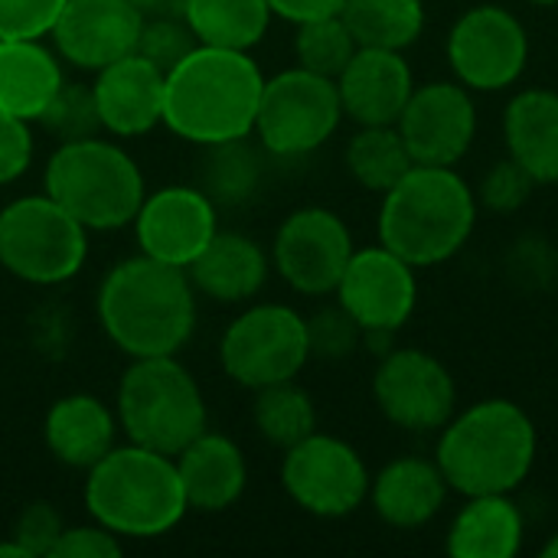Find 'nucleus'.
Listing matches in <instances>:
<instances>
[{
  "instance_id": "nucleus-1",
  "label": "nucleus",
  "mask_w": 558,
  "mask_h": 558,
  "mask_svg": "<svg viewBox=\"0 0 558 558\" xmlns=\"http://www.w3.org/2000/svg\"><path fill=\"white\" fill-rule=\"evenodd\" d=\"M95 307L105 337L131 360L177 356L196 330V288L186 268L144 252L105 275Z\"/></svg>"
},
{
  "instance_id": "nucleus-2",
  "label": "nucleus",
  "mask_w": 558,
  "mask_h": 558,
  "mask_svg": "<svg viewBox=\"0 0 558 558\" xmlns=\"http://www.w3.org/2000/svg\"><path fill=\"white\" fill-rule=\"evenodd\" d=\"M265 75L245 49L196 46L163 85V124L199 147L255 134Z\"/></svg>"
},
{
  "instance_id": "nucleus-3",
  "label": "nucleus",
  "mask_w": 558,
  "mask_h": 558,
  "mask_svg": "<svg viewBox=\"0 0 558 558\" xmlns=\"http://www.w3.org/2000/svg\"><path fill=\"white\" fill-rule=\"evenodd\" d=\"M539 432L530 412L510 399H484L448 418L435 461L461 497L513 494L536 468Z\"/></svg>"
},
{
  "instance_id": "nucleus-4",
  "label": "nucleus",
  "mask_w": 558,
  "mask_h": 558,
  "mask_svg": "<svg viewBox=\"0 0 558 558\" xmlns=\"http://www.w3.org/2000/svg\"><path fill=\"white\" fill-rule=\"evenodd\" d=\"M477 193L454 167L415 163L383 193L376 232L386 248L415 268L451 262L477 229Z\"/></svg>"
},
{
  "instance_id": "nucleus-5",
  "label": "nucleus",
  "mask_w": 558,
  "mask_h": 558,
  "mask_svg": "<svg viewBox=\"0 0 558 558\" xmlns=\"http://www.w3.org/2000/svg\"><path fill=\"white\" fill-rule=\"evenodd\" d=\"M85 507L95 523L121 539L167 536L190 510L177 461L134 441L111 448L88 468Z\"/></svg>"
},
{
  "instance_id": "nucleus-6",
  "label": "nucleus",
  "mask_w": 558,
  "mask_h": 558,
  "mask_svg": "<svg viewBox=\"0 0 558 558\" xmlns=\"http://www.w3.org/2000/svg\"><path fill=\"white\" fill-rule=\"evenodd\" d=\"M46 193L88 232H114L134 222L147 186L137 160L114 141H65L46 163Z\"/></svg>"
},
{
  "instance_id": "nucleus-7",
  "label": "nucleus",
  "mask_w": 558,
  "mask_h": 558,
  "mask_svg": "<svg viewBox=\"0 0 558 558\" xmlns=\"http://www.w3.org/2000/svg\"><path fill=\"white\" fill-rule=\"evenodd\" d=\"M118 425L134 445L177 458L206 432V399L177 356L131 360L118 383Z\"/></svg>"
},
{
  "instance_id": "nucleus-8",
  "label": "nucleus",
  "mask_w": 558,
  "mask_h": 558,
  "mask_svg": "<svg viewBox=\"0 0 558 558\" xmlns=\"http://www.w3.org/2000/svg\"><path fill=\"white\" fill-rule=\"evenodd\" d=\"M88 258V229L49 193L0 206V265L36 288L72 281Z\"/></svg>"
},
{
  "instance_id": "nucleus-9",
  "label": "nucleus",
  "mask_w": 558,
  "mask_h": 558,
  "mask_svg": "<svg viewBox=\"0 0 558 558\" xmlns=\"http://www.w3.org/2000/svg\"><path fill=\"white\" fill-rule=\"evenodd\" d=\"M343 121L337 78L301 65L265 78L255 134L275 157H304L324 147Z\"/></svg>"
},
{
  "instance_id": "nucleus-10",
  "label": "nucleus",
  "mask_w": 558,
  "mask_h": 558,
  "mask_svg": "<svg viewBox=\"0 0 558 558\" xmlns=\"http://www.w3.org/2000/svg\"><path fill=\"white\" fill-rule=\"evenodd\" d=\"M307 360V317L288 304H255L242 311L219 340L222 373L252 392L298 379Z\"/></svg>"
},
{
  "instance_id": "nucleus-11",
  "label": "nucleus",
  "mask_w": 558,
  "mask_h": 558,
  "mask_svg": "<svg viewBox=\"0 0 558 558\" xmlns=\"http://www.w3.org/2000/svg\"><path fill=\"white\" fill-rule=\"evenodd\" d=\"M445 56L451 75L471 92H504L530 65V33L510 7L477 3L451 23Z\"/></svg>"
},
{
  "instance_id": "nucleus-12",
  "label": "nucleus",
  "mask_w": 558,
  "mask_h": 558,
  "mask_svg": "<svg viewBox=\"0 0 558 558\" xmlns=\"http://www.w3.org/2000/svg\"><path fill=\"white\" fill-rule=\"evenodd\" d=\"M369 481L373 474L363 454L350 441L324 432L288 448L281 461L284 494L317 520H343L356 513L369 497Z\"/></svg>"
},
{
  "instance_id": "nucleus-13",
  "label": "nucleus",
  "mask_w": 558,
  "mask_h": 558,
  "mask_svg": "<svg viewBox=\"0 0 558 558\" xmlns=\"http://www.w3.org/2000/svg\"><path fill=\"white\" fill-rule=\"evenodd\" d=\"M373 402L389 425L412 435H438L458 412V383L435 353L392 347L373 373Z\"/></svg>"
},
{
  "instance_id": "nucleus-14",
  "label": "nucleus",
  "mask_w": 558,
  "mask_h": 558,
  "mask_svg": "<svg viewBox=\"0 0 558 558\" xmlns=\"http://www.w3.org/2000/svg\"><path fill=\"white\" fill-rule=\"evenodd\" d=\"M353 235L340 213L327 206H301L275 232L271 268L281 281L307 298L333 294L353 255Z\"/></svg>"
},
{
  "instance_id": "nucleus-15",
  "label": "nucleus",
  "mask_w": 558,
  "mask_h": 558,
  "mask_svg": "<svg viewBox=\"0 0 558 558\" xmlns=\"http://www.w3.org/2000/svg\"><path fill=\"white\" fill-rule=\"evenodd\" d=\"M396 128L415 163L458 167L477 137L474 92L458 78L415 85Z\"/></svg>"
},
{
  "instance_id": "nucleus-16",
  "label": "nucleus",
  "mask_w": 558,
  "mask_h": 558,
  "mask_svg": "<svg viewBox=\"0 0 558 558\" xmlns=\"http://www.w3.org/2000/svg\"><path fill=\"white\" fill-rule=\"evenodd\" d=\"M333 294L363 330L399 333L418 307V268L383 242L353 248Z\"/></svg>"
},
{
  "instance_id": "nucleus-17",
  "label": "nucleus",
  "mask_w": 558,
  "mask_h": 558,
  "mask_svg": "<svg viewBox=\"0 0 558 558\" xmlns=\"http://www.w3.org/2000/svg\"><path fill=\"white\" fill-rule=\"evenodd\" d=\"M131 226L144 255L177 268H190L219 232L216 203L199 186L180 183L147 193Z\"/></svg>"
},
{
  "instance_id": "nucleus-18",
  "label": "nucleus",
  "mask_w": 558,
  "mask_h": 558,
  "mask_svg": "<svg viewBox=\"0 0 558 558\" xmlns=\"http://www.w3.org/2000/svg\"><path fill=\"white\" fill-rule=\"evenodd\" d=\"M144 16L131 0H65L49 36L59 59L98 72L137 52Z\"/></svg>"
},
{
  "instance_id": "nucleus-19",
  "label": "nucleus",
  "mask_w": 558,
  "mask_h": 558,
  "mask_svg": "<svg viewBox=\"0 0 558 558\" xmlns=\"http://www.w3.org/2000/svg\"><path fill=\"white\" fill-rule=\"evenodd\" d=\"M405 52L360 46L347 69L337 75L343 118L356 124H396L415 92Z\"/></svg>"
},
{
  "instance_id": "nucleus-20",
  "label": "nucleus",
  "mask_w": 558,
  "mask_h": 558,
  "mask_svg": "<svg viewBox=\"0 0 558 558\" xmlns=\"http://www.w3.org/2000/svg\"><path fill=\"white\" fill-rule=\"evenodd\" d=\"M163 85L167 72L141 52H131L105 69L92 85L101 131L114 137H141L163 124Z\"/></svg>"
},
{
  "instance_id": "nucleus-21",
  "label": "nucleus",
  "mask_w": 558,
  "mask_h": 558,
  "mask_svg": "<svg viewBox=\"0 0 558 558\" xmlns=\"http://www.w3.org/2000/svg\"><path fill=\"white\" fill-rule=\"evenodd\" d=\"M448 481L435 458L405 454L369 481V507L392 530H422L448 504Z\"/></svg>"
},
{
  "instance_id": "nucleus-22",
  "label": "nucleus",
  "mask_w": 558,
  "mask_h": 558,
  "mask_svg": "<svg viewBox=\"0 0 558 558\" xmlns=\"http://www.w3.org/2000/svg\"><path fill=\"white\" fill-rule=\"evenodd\" d=\"M173 461H177L190 510L222 513L242 500L245 484H248V464H245L242 448L232 438L206 428Z\"/></svg>"
},
{
  "instance_id": "nucleus-23",
  "label": "nucleus",
  "mask_w": 558,
  "mask_h": 558,
  "mask_svg": "<svg viewBox=\"0 0 558 558\" xmlns=\"http://www.w3.org/2000/svg\"><path fill=\"white\" fill-rule=\"evenodd\" d=\"M504 144L536 186H558V92L520 88L504 111Z\"/></svg>"
},
{
  "instance_id": "nucleus-24",
  "label": "nucleus",
  "mask_w": 558,
  "mask_h": 558,
  "mask_svg": "<svg viewBox=\"0 0 558 558\" xmlns=\"http://www.w3.org/2000/svg\"><path fill=\"white\" fill-rule=\"evenodd\" d=\"M271 271V255L242 232H216L213 242L186 268L196 291L219 304L252 301Z\"/></svg>"
},
{
  "instance_id": "nucleus-25",
  "label": "nucleus",
  "mask_w": 558,
  "mask_h": 558,
  "mask_svg": "<svg viewBox=\"0 0 558 558\" xmlns=\"http://www.w3.org/2000/svg\"><path fill=\"white\" fill-rule=\"evenodd\" d=\"M526 543V517L513 494L464 497L454 513L445 549L451 558H513Z\"/></svg>"
},
{
  "instance_id": "nucleus-26",
  "label": "nucleus",
  "mask_w": 558,
  "mask_h": 558,
  "mask_svg": "<svg viewBox=\"0 0 558 558\" xmlns=\"http://www.w3.org/2000/svg\"><path fill=\"white\" fill-rule=\"evenodd\" d=\"M118 435V415L88 392H75L59 399L43 425V438L49 454L75 471L95 468L111 448Z\"/></svg>"
},
{
  "instance_id": "nucleus-27",
  "label": "nucleus",
  "mask_w": 558,
  "mask_h": 558,
  "mask_svg": "<svg viewBox=\"0 0 558 558\" xmlns=\"http://www.w3.org/2000/svg\"><path fill=\"white\" fill-rule=\"evenodd\" d=\"M62 82L59 52L43 46V39H0V111L39 121Z\"/></svg>"
},
{
  "instance_id": "nucleus-28",
  "label": "nucleus",
  "mask_w": 558,
  "mask_h": 558,
  "mask_svg": "<svg viewBox=\"0 0 558 558\" xmlns=\"http://www.w3.org/2000/svg\"><path fill=\"white\" fill-rule=\"evenodd\" d=\"M268 0H186L183 20L203 46L252 49L271 26Z\"/></svg>"
},
{
  "instance_id": "nucleus-29",
  "label": "nucleus",
  "mask_w": 558,
  "mask_h": 558,
  "mask_svg": "<svg viewBox=\"0 0 558 558\" xmlns=\"http://www.w3.org/2000/svg\"><path fill=\"white\" fill-rule=\"evenodd\" d=\"M356 46L405 52L425 33V0H343L340 10Z\"/></svg>"
},
{
  "instance_id": "nucleus-30",
  "label": "nucleus",
  "mask_w": 558,
  "mask_h": 558,
  "mask_svg": "<svg viewBox=\"0 0 558 558\" xmlns=\"http://www.w3.org/2000/svg\"><path fill=\"white\" fill-rule=\"evenodd\" d=\"M343 163L363 190L379 196L415 167L396 124H360V131L347 141Z\"/></svg>"
},
{
  "instance_id": "nucleus-31",
  "label": "nucleus",
  "mask_w": 558,
  "mask_h": 558,
  "mask_svg": "<svg viewBox=\"0 0 558 558\" xmlns=\"http://www.w3.org/2000/svg\"><path fill=\"white\" fill-rule=\"evenodd\" d=\"M199 167V190L216 206H242L255 196L262 183V157L248 144V137L209 144Z\"/></svg>"
},
{
  "instance_id": "nucleus-32",
  "label": "nucleus",
  "mask_w": 558,
  "mask_h": 558,
  "mask_svg": "<svg viewBox=\"0 0 558 558\" xmlns=\"http://www.w3.org/2000/svg\"><path fill=\"white\" fill-rule=\"evenodd\" d=\"M252 422L271 448L288 451L317 432V409L314 399L294 379H288L255 392Z\"/></svg>"
},
{
  "instance_id": "nucleus-33",
  "label": "nucleus",
  "mask_w": 558,
  "mask_h": 558,
  "mask_svg": "<svg viewBox=\"0 0 558 558\" xmlns=\"http://www.w3.org/2000/svg\"><path fill=\"white\" fill-rule=\"evenodd\" d=\"M356 39L350 33V26L343 23L340 13L333 16H317L307 23H298V36H294V59L301 69L337 78L347 62L356 52Z\"/></svg>"
},
{
  "instance_id": "nucleus-34",
  "label": "nucleus",
  "mask_w": 558,
  "mask_h": 558,
  "mask_svg": "<svg viewBox=\"0 0 558 558\" xmlns=\"http://www.w3.org/2000/svg\"><path fill=\"white\" fill-rule=\"evenodd\" d=\"M39 124L59 141H82V137H95L101 131V118H98V105H95V92L92 85H72L62 82V88L56 92V98L46 105V111L39 114Z\"/></svg>"
},
{
  "instance_id": "nucleus-35",
  "label": "nucleus",
  "mask_w": 558,
  "mask_h": 558,
  "mask_svg": "<svg viewBox=\"0 0 558 558\" xmlns=\"http://www.w3.org/2000/svg\"><path fill=\"white\" fill-rule=\"evenodd\" d=\"M363 343V327L340 307H320L317 314L307 317V347H311V360H347L360 350Z\"/></svg>"
},
{
  "instance_id": "nucleus-36",
  "label": "nucleus",
  "mask_w": 558,
  "mask_h": 558,
  "mask_svg": "<svg viewBox=\"0 0 558 558\" xmlns=\"http://www.w3.org/2000/svg\"><path fill=\"white\" fill-rule=\"evenodd\" d=\"M533 190H536V180L507 154L504 160L490 163V170L481 177L474 193H477V203L484 209H490L497 216H510V213H517V209H523L530 203Z\"/></svg>"
},
{
  "instance_id": "nucleus-37",
  "label": "nucleus",
  "mask_w": 558,
  "mask_h": 558,
  "mask_svg": "<svg viewBox=\"0 0 558 558\" xmlns=\"http://www.w3.org/2000/svg\"><path fill=\"white\" fill-rule=\"evenodd\" d=\"M199 46V39L193 36V29L186 26L183 16H157V20H144L141 26V39H137V52L144 59H150L157 69L170 72L183 56H190Z\"/></svg>"
},
{
  "instance_id": "nucleus-38",
  "label": "nucleus",
  "mask_w": 558,
  "mask_h": 558,
  "mask_svg": "<svg viewBox=\"0 0 558 558\" xmlns=\"http://www.w3.org/2000/svg\"><path fill=\"white\" fill-rule=\"evenodd\" d=\"M65 0H0V39L49 36Z\"/></svg>"
},
{
  "instance_id": "nucleus-39",
  "label": "nucleus",
  "mask_w": 558,
  "mask_h": 558,
  "mask_svg": "<svg viewBox=\"0 0 558 558\" xmlns=\"http://www.w3.org/2000/svg\"><path fill=\"white\" fill-rule=\"evenodd\" d=\"M62 530H65L62 517L49 504L36 500V504L23 507V513L13 523V536L10 539L29 558H49L56 539L62 536Z\"/></svg>"
},
{
  "instance_id": "nucleus-40",
  "label": "nucleus",
  "mask_w": 558,
  "mask_h": 558,
  "mask_svg": "<svg viewBox=\"0 0 558 558\" xmlns=\"http://www.w3.org/2000/svg\"><path fill=\"white\" fill-rule=\"evenodd\" d=\"M121 553H124L121 536H114L101 523H92V526H65L49 558H118Z\"/></svg>"
},
{
  "instance_id": "nucleus-41",
  "label": "nucleus",
  "mask_w": 558,
  "mask_h": 558,
  "mask_svg": "<svg viewBox=\"0 0 558 558\" xmlns=\"http://www.w3.org/2000/svg\"><path fill=\"white\" fill-rule=\"evenodd\" d=\"M33 163V131L29 121H20L0 111V186L13 183Z\"/></svg>"
},
{
  "instance_id": "nucleus-42",
  "label": "nucleus",
  "mask_w": 558,
  "mask_h": 558,
  "mask_svg": "<svg viewBox=\"0 0 558 558\" xmlns=\"http://www.w3.org/2000/svg\"><path fill=\"white\" fill-rule=\"evenodd\" d=\"M271 13L288 20V23H307L317 16H333L343 10V0H268Z\"/></svg>"
},
{
  "instance_id": "nucleus-43",
  "label": "nucleus",
  "mask_w": 558,
  "mask_h": 558,
  "mask_svg": "<svg viewBox=\"0 0 558 558\" xmlns=\"http://www.w3.org/2000/svg\"><path fill=\"white\" fill-rule=\"evenodd\" d=\"M134 10L144 16V20H157V16H183L186 10V0H131Z\"/></svg>"
},
{
  "instance_id": "nucleus-44",
  "label": "nucleus",
  "mask_w": 558,
  "mask_h": 558,
  "mask_svg": "<svg viewBox=\"0 0 558 558\" xmlns=\"http://www.w3.org/2000/svg\"><path fill=\"white\" fill-rule=\"evenodd\" d=\"M0 556L3 558H29L26 553H23V549H20V546H16V543H13V539H10V543H0Z\"/></svg>"
},
{
  "instance_id": "nucleus-45",
  "label": "nucleus",
  "mask_w": 558,
  "mask_h": 558,
  "mask_svg": "<svg viewBox=\"0 0 558 558\" xmlns=\"http://www.w3.org/2000/svg\"><path fill=\"white\" fill-rule=\"evenodd\" d=\"M539 556H543V558H558V533H553V536L546 539V546L539 549Z\"/></svg>"
},
{
  "instance_id": "nucleus-46",
  "label": "nucleus",
  "mask_w": 558,
  "mask_h": 558,
  "mask_svg": "<svg viewBox=\"0 0 558 558\" xmlns=\"http://www.w3.org/2000/svg\"><path fill=\"white\" fill-rule=\"evenodd\" d=\"M526 3H533V7H558V0H526Z\"/></svg>"
}]
</instances>
